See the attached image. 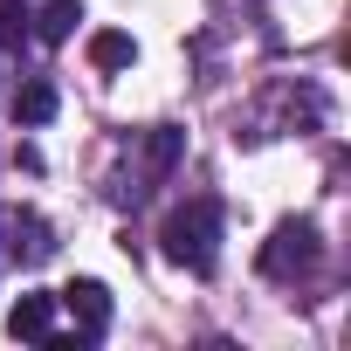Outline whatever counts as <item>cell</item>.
Segmentation results:
<instances>
[{
	"mask_svg": "<svg viewBox=\"0 0 351 351\" xmlns=\"http://www.w3.org/2000/svg\"><path fill=\"white\" fill-rule=\"evenodd\" d=\"M158 248L172 269H186V276H214L221 262V207L214 200H186V207H172L165 228H158Z\"/></svg>",
	"mask_w": 351,
	"mask_h": 351,
	"instance_id": "6da1fadb",
	"label": "cell"
},
{
	"mask_svg": "<svg viewBox=\"0 0 351 351\" xmlns=\"http://www.w3.org/2000/svg\"><path fill=\"white\" fill-rule=\"evenodd\" d=\"M317 255H324L317 221H282V228L262 241V276H269V282H296V276L317 269Z\"/></svg>",
	"mask_w": 351,
	"mask_h": 351,
	"instance_id": "7a4b0ae2",
	"label": "cell"
},
{
	"mask_svg": "<svg viewBox=\"0 0 351 351\" xmlns=\"http://www.w3.org/2000/svg\"><path fill=\"white\" fill-rule=\"evenodd\" d=\"M180 145H186V138L172 131V124H158V131H145V138H138V172H131V180L117 186V200H131V207H138V200H145V193H152V186L165 180V172L180 165Z\"/></svg>",
	"mask_w": 351,
	"mask_h": 351,
	"instance_id": "3957f363",
	"label": "cell"
},
{
	"mask_svg": "<svg viewBox=\"0 0 351 351\" xmlns=\"http://www.w3.org/2000/svg\"><path fill=\"white\" fill-rule=\"evenodd\" d=\"M62 310L76 317V337H83V344H97V337L110 330V289H104L97 276H76V282L62 289Z\"/></svg>",
	"mask_w": 351,
	"mask_h": 351,
	"instance_id": "277c9868",
	"label": "cell"
},
{
	"mask_svg": "<svg viewBox=\"0 0 351 351\" xmlns=\"http://www.w3.org/2000/svg\"><path fill=\"white\" fill-rule=\"evenodd\" d=\"M0 234H8V255H14L21 269H35V262L56 255V234H49V221H35V214H0Z\"/></svg>",
	"mask_w": 351,
	"mask_h": 351,
	"instance_id": "5b68a950",
	"label": "cell"
},
{
	"mask_svg": "<svg viewBox=\"0 0 351 351\" xmlns=\"http://www.w3.org/2000/svg\"><path fill=\"white\" fill-rule=\"evenodd\" d=\"M49 330H56V296H35V289H28V296L8 310V337H14V344H42Z\"/></svg>",
	"mask_w": 351,
	"mask_h": 351,
	"instance_id": "8992f818",
	"label": "cell"
},
{
	"mask_svg": "<svg viewBox=\"0 0 351 351\" xmlns=\"http://www.w3.org/2000/svg\"><path fill=\"white\" fill-rule=\"evenodd\" d=\"M138 62V42L124 28H97L90 35V69H131Z\"/></svg>",
	"mask_w": 351,
	"mask_h": 351,
	"instance_id": "52a82bcc",
	"label": "cell"
},
{
	"mask_svg": "<svg viewBox=\"0 0 351 351\" xmlns=\"http://www.w3.org/2000/svg\"><path fill=\"white\" fill-rule=\"evenodd\" d=\"M76 21H83V0H49L42 21H35V35L56 49V42H69V35H76Z\"/></svg>",
	"mask_w": 351,
	"mask_h": 351,
	"instance_id": "ba28073f",
	"label": "cell"
},
{
	"mask_svg": "<svg viewBox=\"0 0 351 351\" xmlns=\"http://www.w3.org/2000/svg\"><path fill=\"white\" fill-rule=\"evenodd\" d=\"M49 117H56V83H21L14 124H49Z\"/></svg>",
	"mask_w": 351,
	"mask_h": 351,
	"instance_id": "9c48e42d",
	"label": "cell"
},
{
	"mask_svg": "<svg viewBox=\"0 0 351 351\" xmlns=\"http://www.w3.org/2000/svg\"><path fill=\"white\" fill-rule=\"evenodd\" d=\"M14 42H28V8L21 0H0V49H14Z\"/></svg>",
	"mask_w": 351,
	"mask_h": 351,
	"instance_id": "30bf717a",
	"label": "cell"
}]
</instances>
